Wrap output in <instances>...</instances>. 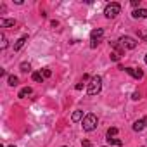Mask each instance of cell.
<instances>
[{
    "label": "cell",
    "mask_w": 147,
    "mask_h": 147,
    "mask_svg": "<svg viewBox=\"0 0 147 147\" xmlns=\"http://www.w3.org/2000/svg\"><path fill=\"white\" fill-rule=\"evenodd\" d=\"M119 11H121V5L116 4V2H113V4H107V5H106L104 14H106L107 19H113V18H116V16L119 14Z\"/></svg>",
    "instance_id": "3"
},
{
    "label": "cell",
    "mask_w": 147,
    "mask_h": 147,
    "mask_svg": "<svg viewBox=\"0 0 147 147\" xmlns=\"http://www.w3.org/2000/svg\"><path fill=\"white\" fill-rule=\"evenodd\" d=\"M119 43H121L123 49H130V50L137 47V42H135L131 36H121V38H119Z\"/></svg>",
    "instance_id": "5"
},
{
    "label": "cell",
    "mask_w": 147,
    "mask_h": 147,
    "mask_svg": "<svg viewBox=\"0 0 147 147\" xmlns=\"http://www.w3.org/2000/svg\"><path fill=\"white\" fill-rule=\"evenodd\" d=\"M125 71L128 73L130 76H133L135 80H142V78H144V71H142V69H135V67H126Z\"/></svg>",
    "instance_id": "6"
},
{
    "label": "cell",
    "mask_w": 147,
    "mask_h": 147,
    "mask_svg": "<svg viewBox=\"0 0 147 147\" xmlns=\"http://www.w3.org/2000/svg\"><path fill=\"white\" fill-rule=\"evenodd\" d=\"M145 64H147V55H145Z\"/></svg>",
    "instance_id": "23"
},
{
    "label": "cell",
    "mask_w": 147,
    "mask_h": 147,
    "mask_svg": "<svg viewBox=\"0 0 147 147\" xmlns=\"http://www.w3.org/2000/svg\"><path fill=\"white\" fill-rule=\"evenodd\" d=\"M131 16L135 18V19H144V18H147V9H135L133 12H131Z\"/></svg>",
    "instance_id": "7"
},
{
    "label": "cell",
    "mask_w": 147,
    "mask_h": 147,
    "mask_svg": "<svg viewBox=\"0 0 147 147\" xmlns=\"http://www.w3.org/2000/svg\"><path fill=\"white\" fill-rule=\"evenodd\" d=\"M107 142H109V144H113V145H123V142H121V140H118V138H107Z\"/></svg>",
    "instance_id": "17"
},
{
    "label": "cell",
    "mask_w": 147,
    "mask_h": 147,
    "mask_svg": "<svg viewBox=\"0 0 147 147\" xmlns=\"http://www.w3.org/2000/svg\"><path fill=\"white\" fill-rule=\"evenodd\" d=\"M11 147H14V145H11Z\"/></svg>",
    "instance_id": "25"
},
{
    "label": "cell",
    "mask_w": 147,
    "mask_h": 147,
    "mask_svg": "<svg viewBox=\"0 0 147 147\" xmlns=\"http://www.w3.org/2000/svg\"><path fill=\"white\" fill-rule=\"evenodd\" d=\"M131 99H133V100H138V99H140V94H138V92H135V94L131 95Z\"/></svg>",
    "instance_id": "21"
},
{
    "label": "cell",
    "mask_w": 147,
    "mask_h": 147,
    "mask_svg": "<svg viewBox=\"0 0 147 147\" xmlns=\"http://www.w3.org/2000/svg\"><path fill=\"white\" fill-rule=\"evenodd\" d=\"M26 40H28V36H26V35H24V36H21V38L16 42V45H14V50H19V49H21V47L26 43Z\"/></svg>",
    "instance_id": "12"
},
{
    "label": "cell",
    "mask_w": 147,
    "mask_h": 147,
    "mask_svg": "<svg viewBox=\"0 0 147 147\" xmlns=\"http://www.w3.org/2000/svg\"><path fill=\"white\" fill-rule=\"evenodd\" d=\"M42 75H43V78H49L52 73H50V69H43V71H42Z\"/></svg>",
    "instance_id": "19"
},
{
    "label": "cell",
    "mask_w": 147,
    "mask_h": 147,
    "mask_svg": "<svg viewBox=\"0 0 147 147\" xmlns=\"http://www.w3.org/2000/svg\"><path fill=\"white\" fill-rule=\"evenodd\" d=\"M116 133H118V128H109L107 130V138H113Z\"/></svg>",
    "instance_id": "16"
},
{
    "label": "cell",
    "mask_w": 147,
    "mask_h": 147,
    "mask_svg": "<svg viewBox=\"0 0 147 147\" xmlns=\"http://www.w3.org/2000/svg\"><path fill=\"white\" fill-rule=\"evenodd\" d=\"M0 42H2V43H0V47H2V49H5L7 47V38L2 35V36H0Z\"/></svg>",
    "instance_id": "18"
},
{
    "label": "cell",
    "mask_w": 147,
    "mask_h": 147,
    "mask_svg": "<svg viewBox=\"0 0 147 147\" xmlns=\"http://www.w3.org/2000/svg\"><path fill=\"white\" fill-rule=\"evenodd\" d=\"M82 147H92V142L90 140H83L82 142Z\"/></svg>",
    "instance_id": "20"
},
{
    "label": "cell",
    "mask_w": 147,
    "mask_h": 147,
    "mask_svg": "<svg viewBox=\"0 0 147 147\" xmlns=\"http://www.w3.org/2000/svg\"><path fill=\"white\" fill-rule=\"evenodd\" d=\"M102 36H104V30H102V28L94 30V31L90 33V47H92V49H95V47L99 45V42L102 40Z\"/></svg>",
    "instance_id": "4"
},
{
    "label": "cell",
    "mask_w": 147,
    "mask_h": 147,
    "mask_svg": "<svg viewBox=\"0 0 147 147\" xmlns=\"http://www.w3.org/2000/svg\"><path fill=\"white\" fill-rule=\"evenodd\" d=\"M33 80H35V82H38V83H42V82L45 80V78H43V75H42V71H40V73H33Z\"/></svg>",
    "instance_id": "13"
},
{
    "label": "cell",
    "mask_w": 147,
    "mask_h": 147,
    "mask_svg": "<svg viewBox=\"0 0 147 147\" xmlns=\"http://www.w3.org/2000/svg\"><path fill=\"white\" fill-rule=\"evenodd\" d=\"M144 126H147V125H145V118H144V119H138V121L133 123V130H135V131H142Z\"/></svg>",
    "instance_id": "9"
},
{
    "label": "cell",
    "mask_w": 147,
    "mask_h": 147,
    "mask_svg": "<svg viewBox=\"0 0 147 147\" xmlns=\"http://www.w3.org/2000/svg\"><path fill=\"white\" fill-rule=\"evenodd\" d=\"M71 119L75 121V123L82 121L83 119V111H75V113H73V116H71Z\"/></svg>",
    "instance_id": "11"
},
{
    "label": "cell",
    "mask_w": 147,
    "mask_h": 147,
    "mask_svg": "<svg viewBox=\"0 0 147 147\" xmlns=\"http://www.w3.org/2000/svg\"><path fill=\"white\" fill-rule=\"evenodd\" d=\"M33 94V90L30 88V87H24V88H21L19 90V94H18V97H21V99H26L28 95H31Z\"/></svg>",
    "instance_id": "8"
},
{
    "label": "cell",
    "mask_w": 147,
    "mask_h": 147,
    "mask_svg": "<svg viewBox=\"0 0 147 147\" xmlns=\"http://www.w3.org/2000/svg\"><path fill=\"white\" fill-rule=\"evenodd\" d=\"M7 82H9V85H11V87H16V85H18V76H9V78H7Z\"/></svg>",
    "instance_id": "14"
},
{
    "label": "cell",
    "mask_w": 147,
    "mask_h": 147,
    "mask_svg": "<svg viewBox=\"0 0 147 147\" xmlns=\"http://www.w3.org/2000/svg\"><path fill=\"white\" fill-rule=\"evenodd\" d=\"M14 24H16L14 19H0V26H2V28H11Z\"/></svg>",
    "instance_id": "10"
},
{
    "label": "cell",
    "mask_w": 147,
    "mask_h": 147,
    "mask_svg": "<svg viewBox=\"0 0 147 147\" xmlns=\"http://www.w3.org/2000/svg\"><path fill=\"white\" fill-rule=\"evenodd\" d=\"M97 116L95 114H87L85 118H83V130L85 131H92V130H95L97 128Z\"/></svg>",
    "instance_id": "2"
},
{
    "label": "cell",
    "mask_w": 147,
    "mask_h": 147,
    "mask_svg": "<svg viewBox=\"0 0 147 147\" xmlns=\"http://www.w3.org/2000/svg\"><path fill=\"white\" fill-rule=\"evenodd\" d=\"M131 5H133V7H137V5H140V0H131Z\"/></svg>",
    "instance_id": "22"
},
{
    "label": "cell",
    "mask_w": 147,
    "mask_h": 147,
    "mask_svg": "<svg viewBox=\"0 0 147 147\" xmlns=\"http://www.w3.org/2000/svg\"><path fill=\"white\" fill-rule=\"evenodd\" d=\"M145 42H147V36H145Z\"/></svg>",
    "instance_id": "24"
},
{
    "label": "cell",
    "mask_w": 147,
    "mask_h": 147,
    "mask_svg": "<svg viewBox=\"0 0 147 147\" xmlns=\"http://www.w3.org/2000/svg\"><path fill=\"white\" fill-rule=\"evenodd\" d=\"M30 69H31V66H30V62H23V64H21V71H23V73H28Z\"/></svg>",
    "instance_id": "15"
},
{
    "label": "cell",
    "mask_w": 147,
    "mask_h": 147,
    "mask_svg": "<svg viewBox=\"0 0 147 147\" xmlns=\"http://www.w3.org/2000/svg\"><path fill=\"white\" fill-rule=\"evenodd\" d=\"M100 88H102V78L100 76H94L90 80V83H88L87 92H88V95H97L100 92Z\"/></svg>",
    "instance_id": "1"
}]
</instances>
